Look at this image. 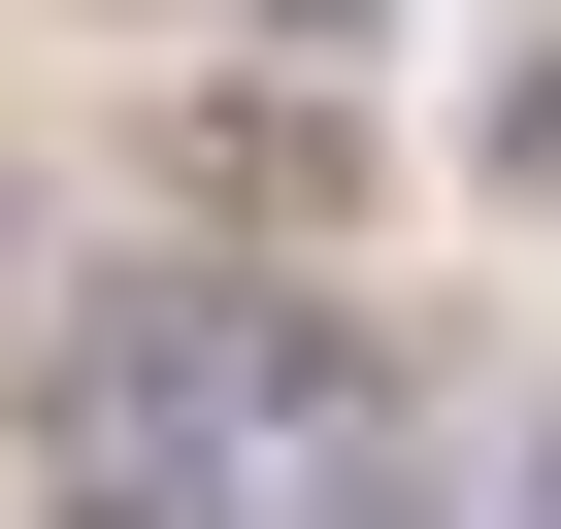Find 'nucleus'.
<instances>
[{
  "label": "nucleus",
  "mask_w": 561,
  "mask_h": 529,
  "mask_svg": "<svg viewBox=\"0 0 561 529\" xmlns=\"http://www.w3.org/2000/svg\"><path fill=\"white\" fill-rule=\"evenodd\" d=\"M34 529H264V463L165 397H34Z\"/></svg>",
  "instance_id": "f03ea898"
},
{
  "label": "nucleus",
  "mask_w": 561,
  "mask_h": 529,
  "mask_svg": "<svg viewBox=\"0 0 561 529\" xmlns=\"http://www.w3.org/2000/svg\"><path fill=\"white\" fill-rule=\"evenodd\" d=\"M231 34H264V67H331V100H364V34H397V0H231Z\"/></svg>",
  "instance_id": "20e7f679"
},
{
  "label": "nucleus",
  "mask_w": 561,
  "mask_h": 529,
  "mask_svg": "<svg viewBox=\"0 0 561 529\" xmlns=\"http://www.w3.org/2000/svg\"><path fill=\"white\" fill-rule=\"evenodd\" d=\"M100 199H165L198 264H331V232H364V100H331V67H198V100L100 133Z\"/></svg>",
  "instance_id": "f257e3e1"
},
{
  "label": "nucleus",
  "mask_w": 561,
  "mask_h": 529,
  "mask_svg": "<svg viewBox=\"0 0 561 529\" xmlns=\"http://www.w3.org/2000/svg\"><path fill=\"white\" fill-rule=\"evenodd\" d=\"M495 199H561V34H528V67H495Z\"/></svg>",
  "instance_id": "39448f33"
},
{
  "label": "nucleus",
  "mask_w": 561,
  "mask_h": 529,
  "mask_svg": "<svg viewBox=\"0 0 561 529\" xmlns=\"http://www.w3.org/2000/svg\"><path fill=\"white\" fill-rule=\"evenodd\" d=\"M67 264H100V199H67V166H0V331H67Z\"/></svg>",
  "instance_id": "7ed1b4c3"
}]
</instances>
